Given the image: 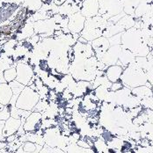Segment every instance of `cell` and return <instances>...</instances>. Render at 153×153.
<instances>
[{"label":"cell","instance_id":"4fadbf2b","mask_svg":"<svg viewBox=\"0 0 153 153\" xmlns=\"http://www.w3.org/2000/svg\"><path fill=\"white\" fill-rule=\"evenodd\" d=\"M131 93L142 100L143 99H146V98H149V97L152 96L153 90L152 88L148 87L147 85H141V86L132 88Z\"/></svg>","mask_w":153,"mask_h":153},{"label":"cell","instance_id":"2e32d148","mask_svg":"<svg viewBox=\"0 0 153 153\" xmlns=\"http://www.w3.org/2000/svg\"><path fill=\"white\" fill-rule=\"evenodd\" d=\"M3 76H4V79L6 83H11L13 81L16 80V77H17V71H16L15 68H9V69H6L3 72Z\"/></svg>","mask_w":153,"mask_h":153},{"label":"cell","instance_id":"4dcf8cb0","mask_svg":"<svg viewBox=\"0 0 153 153\" xmlns=\"http://www.w3.org/2000/svg\"><path fill=\"white\" fill-rule=\"evenodd\" d=\"M0 153H2V152H0Z\"/></svg>","mask_w":153,"mask_h":153},{"label":"cell","instance_id":"3957f363","mask_svg":"<svg viewBox=\"0 0 153 153\" xmlns=\"http://www.w3.org/2000/svg\"><path fill=\"white\" fill-rule=\"evenodd\" d=\"M40 100L41 98L38 92L32 89L30 86H25L17 99L15 107L22 110L33 111Z\"/></svg>","mask_w":153,"mask_h":153},{"label":"cell","instance_id":"f546056e","mask_svg":"<svg viewBox=\"0 0 153 153\" xmlns=\"http://www.w3.org/2000/svg\"><path fill=\"white\" fill-rule=\"evenodd\" d=\"M152 11H153V4H152Z\"/></svg>","mask_w":153,"mask_h":153},{"label":"cell","instance_id":"ac0fdd59","mask_svg":"<svg viewBox=\"0 0 153 153\" xmlns=\"http://www.w3.org/2000/svg\"><path fill=\"white\" fill-rule=\"evenodd\" d=\"M49 106V102L48 101H47L46 100H40L39 101H38V103L36 104V106L34 107L33 108V111H35V112H39V113H43L45 110H46L47 108Z\"/></svg>","mask_w":153,"mask_h":153},{"label":"cell","instance_id":"9a60e30c","mask_svg":"<svg viewBox=\"0 0 153 153\" xmlns=\"http://www.w3.org/2000/svg\"><path fill=\"white\" fill-rule=\"evenodd\" d=\"M64 152L66 153H94L91 148L85 149L78 146L76 143H69Z\"/></svg>","mask_w":153,"mask_h":153},{"label":"cell","instance_id":"7c38bea8","mask_svg":"<svg viewBox=\"0 0 153 153\" xmlns=\"http://www.w3.org/2000/svg\"><path fill=\"white\" fill-rule=\"evenodd\" d=\"M136 60V56L135 55L128 49H126V48H123L122 49V52L120 54V57H119V60L117 64L122 66L123 68H126L128 64H130L131 62H135Z\"/></svg>","mask_w":153,"mask_h":153},{"label":"cell","instance_id":"6da1fadb","mask_svg":"<svg viewBox=\"0 0 153 153\" xmlns=\"http://www.w3.org/2000/svg\"><path fill=\"white\" fill-rule=\"evenodd\" d=\"M121 45L123 48L130 50L135 56H147L151 49L143 39L141 29L136 27L126 30L122 34Z\"/></svg>","mask_w":153,"mask_h":153},{"label":"cell","instance_id":"ffe728a7","mask_svg":"<svg viewBox=\"0 0 153 153\" xmlns=\"http://www.w3.org/2000/svg\"><path fill=\"white\" fill-rule=\"evenodd\" d=\"M11 117V113H10V107L8 106H4L2 110H0V120L1 121H7Z\"/></svg>","mask_w":153,"mask_h":153},{"label":"cell","instance_id":"277c9868","mask_svg":"<svg viewBox=\"0 0 153 153\" xmlns=\"http://www.w3.org/2000/svg\"><path fill=\"white\" fill-rule=\"evenodd\" d=\"M17 77L16 80L25 86H30L34 83V71L30 64L19 62L16 65Z\"/></svg>","mask_w":153,"mask_h":153},{"label":"cell","instance_id":"8992f818","mask_svg":"<svg viewBox=\"0 0 153 153\" xmlns=\"http://www.w3.org/2000/svg\"><path fill=\"white\" fill-rule=\"evenodd\" d=\"M42 120V114L39 112H32L28 117L26 119L23 128L26 132H35L41 127V123Z\"/></svg>","mask_w":153,"mask_h":153},{"label":"cell","instance_id":"7a4b0ae2","mask_svg":"<svg viewBox=\"0 0 153 153\" xmlns=\"http://www.w3.org/2000/svg\"><path fill=\"white\" fill-rule=\"evenodd\" d=\"M120 80L128 88L145 85L148 82L145 71L138 66L136 61L128 64L125 70H123Z\"/></svg>","mask_w":153,"mask_h":153},{"label":"cell","instance_id":"603a6c76","mask_svg":"<svg viewBox=\"0 0 153 153\" xmlns=\"http://www.w3.org/2000/svg\"><path fill=\"white\" fill-rule=\"evenodd\" d=\"M76 144H77L78 146L82 147V148H85V149H89V148H91V145L86 142V140H80V139H79V140L77 141Z\"/></svg>","mask_w":153,"mask_h":153},{"label":"cell","instance_id":"cb8c5ba5","mask_svg":"<svg viewBox=\"0 0 153 153\" xmlns=\"http://www.w3.org/2000/svg\"><path fill=\"white\" fill-rule=\"evenodd\" d=\"M39 153H53V148H51V147H49V146H48L47 144H45V145L42 148V150L40 151V152Z\"/></svg>","mask_w":153,"mask_h":153},{"label":"cell","instance_id":"f1b7e54d","mask_svg":"<svg viewBox=\"0 0 153 153\" xmlns=\"http://www.w3.org/2000/svg\"><path fill=\"white\" fill-rule=\"evenodd\" d=\"M150 53L152 54V56H153V49H152V50H151V52H150Z\"/></svg>","mask_w":153,"mask_h":153},{"label":"cell","instance_id":"484cf974","mask_svg":"<svg viewBox=\"0 0 153 153\" xmlns=\"http://www.w3.org/2000/svg\"><path fill=\"white\" fill-rule=\"evenodd\" d=\"M67 0H54V4L56 5V6H61Z\"/></svg>","mask_w":153,"mask_h":153},{"label":"cell","instance_id":"7402d4cb","mask_svg":"<svg viewBox=\"0 0 153 153\" xmlns=\"http://www.w3.org/2000/svg\"><path fill=\"white\" fill-rule=\"evenodd\" d=\"M123 84L122 83L121 80L117 81V82H114V83H112V85L110 87V91L112 92H118L119 90L123 89Z\"/></svg>","mask_w":153,"mask_h":153},{"label":"cell","instance_id":"5b68a950","mask_svg":"<svg viewBox=\"0 0 153 153\" xmlns=\"http://www.w3.org/2000/svg\"><path fill=\"white\" fill-rule=\"evenodd\" d=\"M86 18L82 15L80 12L76 13L74 14H71L69 19L68 23V29L71 33H81L85 27Z\"/></svg>","mask_w":153,"mask_h":153},{"label":"cell","instance_id":"44dd1931","mask_svg":"<svg viewBox=\"0 0 153 153\" xmlns=\"http://www.w3.org/2000/svg\"><path fill=\"white\" fill-rule=\"evenodd\" d=\"M141 106L144 108H147V109H151L153 111V95L149 97V98H146V99H143L141 100Z\"/></svg>","mask_w":153,"mask_h":153},{"label":"cell","instance_id":"9c48e42d","mask_svg":"<svg viewBox=\"0 0 153 153\" xmlns=\"http://www.w3.org/2000/svg\"><path fill=\"white\" fill-rule=\"evenodd\" d=\"M20 126H21V121L19 119L10 117L7 121H5L4 131H3V137L0 138V140L4 141L7 137L16 134Z\"/></svg>","mask_w":153,"mask_h":153},{"label":"cell","instance_id":"d6986e66","mask_svg":"<svg viewBox=\"0 0 153 153\" xmlns=\"http://www.w3.org/2000/svg\"><path fill=\"white\" fill-rule=\"evenodd\" d=\"M122 34H123V33H117V34L113 35L112 37L108 38L110 46L121 45V42H122Z\"/></svg>","mask_w":153,"mask_h":153},{"label":"cell","instance_id":"30bf717a","mask_svg":"<svg viewBox=\"0 0 153 153\" xmlns=\"http://www.w3.org/2000/svg\"><path fill=\"white\" fill-rule=\"evenodd\" d=\"M13 91L9 84L1 83L0 84V104L3 106L10 105L13 98Z\"/></svg>","mask_w":153,"mask_h":153},{"label":"cell","instance_id":"83f0119b","mask_svg":"<svg viewBox=\"0 0 153 153\" xmlns=\"http://www.w3.org/2000/svg\"><path fill=\"white\" fill-rule=\"evenodd\" d=\"M143 1H144L146 4H150V5L153 4V0H143Z\"/></svg>","mask_w":153,"mask_h":153},{"label":"cell","instance_id":"5bb4252c","mask_svg":"<svg viewBox=\"0 0 153 153\" xmlns=\"http://www.w3.org/2000/svg\"><path fill=\"white\" fill-rule=\"evenodd\" d=\"M142 0H122L123 5V13L126 15L134 16L136 8Z\"/></svg>","mask_w":153,"mask_h":153},{"label":"cell","instance_id":"8fae6325","mask_svg":"<svg viewBox=\"0 0 153 153\" xmlns=\"http://www.w3.org/2000/svg\"><path fill=\"white\" fill-rule=\"evenodd\" d=\"M123 69L122 66L118 65V64H114V65H111L107 69L105 75L107 77V79L111 82V83H114L117 82L121 79V76L123 75Z\"/></svg>","mask_w":153,"mask_h":153},{"label":"cell","instance_id":"e0dca14e","mask_svg":"<svg viewBox=\"0 0 153 153\" xmlns=\"http://www.w3.org/2000/svg\"><path fill=\"white\" fill-rule=\"evenodd\" d=\"M124 145V142L123 139L120 138H112L110 141L107 142V146L112 148V149H122V147H123Z\"/></svg>","mask_w":153,"mask_h":153},{"label":"cell","instance_id":"d4e9b609","mask_svg":"<svg viewBox=\"0 0 153 153\" xmlns=\"http://www.w3.org/2000/svg\"><path fill=\"white\" fill-rule=\"evenodd\" d=\"M18 137V136L14 134V135H12V136H9V137H7L5 138V141L7 142V143H13V142H14L16 139Z\"/></svg>","mask_w":153,"mask_h":153},{"label":"cell","instance_id":"52a82bcc","mask_svg":"<svg viewBox=\"0 0 153 153\" xmlns=\"http://www.w3.org/2000/svg\"><path fill=\"white\" fill-rule=\"evenodd\" d=\"M100 3L98 0H84L80 13L82 15L87 18H92L99 14Z\"/></svg>","mask_w":153,"mask_h":153},{"label":"cell","instance_id":"ba28073f","mask_svg":"<svg viewBox=\"0 0 153 153\" xmlns=\"http://www.w3.org/2000/svg\"><path fill=\"white\" fill-rule=\"evenodd\" d=\"M91 45H92V49L95 52V55H97L98 60H100L102 58L104 54L110 48V43H109L108 39L104 36H100V37L95 39L91 43Z\"/></svg>","mask_w":153,"mask_h":153},{"label":"cell","instance_id":"4316f807","mask_svg":"<svg viewBox=\"0 0 153 153\" xmlns=\"http://www.w3.org/2000/svg\"><path fill=\"white\" fill-rule=\"evenodd\" d=\"M7 147V142L5 141H1L0 140V151H2V150H4V149H5Z\"/></svg>","mask_w":153,"mask_h":153}]
</instances>
